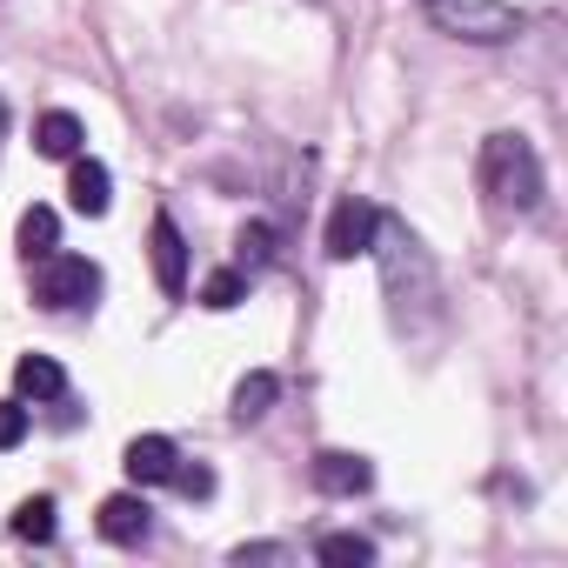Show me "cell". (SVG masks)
I'll use <instances>...</instances> for the list:
<instances>
[{
    "label": "cell",
    "instance_id": "obj_1",
    "mask_svg": "<svg viewBox=\"0 0 568 568\" xmlns=\"http://www.w3.org/2000/svg\"><path fill=\"white\" fill-rule=\"evenodd\" d=\"M375 267H382V295H388V322L395 335L422 342L442 322V267L422 247V234L402 214H375V241H368Z\"/></svg>",
    "mask_w": 568,
    "mask_h": 568
},
{
    "label": "cell",
    "instance_id": "obj_2",
    "mask_svg": "<svg viewBox=\"0 0 568 568\" xmlns=\"http://www.w3.org/2000/svg\"><path fill=\"white\" fill-rule=\"evenodd\" d=\"M481 194H488L495 214H535L541 207L548 174H541V154H535L528 134L501 128V134L481 141Z\"/></svg>",
    "mask_w": 568,
    "mask_h": 568
},
{
    "label": "cell",
    "instance_id": "obj_3",
    "mask_svg": "<svg viewBox=\"0 0 568 568\" xmlns=\"http://www.w3.org/2000/svg\"><path fill=\"white\" fill-rule=\"evenodd\" d=\"M422 14L448 41H468V48H501V41H515L528 28L521 8H508V0H422Z\"/></svg>",
    "mask_w": 568,
    "mask_h": 568
},
{
    "label": "cell",
    "instance_id": "obj_4",
    "mask_svg": "<svg viewBox=\"0 0 568 568\" xmlns=\"http://www.w3.org/2000/svg\"><path fill=\"white\" fill-rule=\"evenodd\" d=\"M34 267V302L41 308H54V315H74V308H94V295H101V261H88V254H41V261H28Z\"/></svg>",
    "mask_w": 568,
    "mask_h": 568
},
{
    "label": "cell",
    "instance_id": "obj_5",
    "mask_svg": "<svg viewBox=\"0 0 568 568\" xmlns=\"http://www.w3.org/2000/svg\"><path fill=\"white\" fill-rule=\"evenodd\" d=\"M375 201L368 194H342L335 201V214H328V234H322V247H328V261H355V254H368V241H375Z\"/></svg>",
    "mask_w": 568,
    "mask_h": 568
},
{
    "label": "cell",
    "instance_id": "obj_6",
    "mask_svg": "<svg viewBox=\"0 0 568 568\" xmlns=\"http://www.w3.org/2000/svg\"><path fill=\"white\" fill-rule=\"evenodd\" d=\"M94 528H101L114 548H141V541L154 535V508H148V495H141V488L108 495V501H101V515H94Z\"/></svg>",
    "mask_w": 568,
    "mask_h": 568
},
{
    "label": "cell",
    "instance_id": "obj_7",
    "mask_svg": "<svg viewBox=\"0 0 568 568\" xmlns=\"http://www.w3.org/2000/svg\"><path fill=\"white\" fill-rule=\"evenodd\" d=\"M148 254H154V281H161V295H168V302H181V295H187V241H181L174 214H154V227H148Z\"/></svg>",
    "mask_w": 568,
    "mask_h": 568
},
{
    "label": "cell",
    "instance_id": "obj_8",
    "mask_svg": "<svg viewBox=\"0 0 568 568\" xmlns=\"http://www.w3.org/2000/svg\"><path fill=\"white\" fill-rule=\"evenodd\" d=\"M308 475H315V488H322V495H368V488H375L368 455H348V448H322Z\"/></svg>",
    "mask_w": 568,
    "mask_h": 568
},
{
    "label": "cell",
    "instance_id": "obj_9",
    "mask_svg": "<svg viewBox=\"0 0 568 568\" xmlns=\"http://www.w3.org/2000/svg\"><path fill=\"white\" fill-rule=\"evenodd\" d=\"M68 207H74V214H88V221H101V214L114 207V174H108L101 161L74 154V168H68Z\"/></svg>",
    "mask_w": 568,
    "mask_h": 568
},
{
    "label": "cell",
    "instance_id": "obj_10",
    "mask_svg": "<svg viewBox=\"0 0 568 568\" xmlns=\"http://www.w3.org/2000/svg\"><path fill=\"white\" fill-rule=\"evenodd\" d=\"M174 462H181V448H174L168 435H134L128 455H121V468H128L134 488H161V481L174 475Z\"/></svg>",
    "mask_w": 568,
    "mask_h": 568
},
{
    "label": "cell",
    "instance_id": "obj_11",
    "mask_svg": "<svg viewBox=\"0 0 568 568\" xmlns=\"http://www.w3.org/2000/svg\"><path fill=\"white\" fill-rule=\"evenodd\" d=\"M88 148V128H81V114H68V108H48L41 121H34V154H48V161H74Z\"/></svg>",
    "mask_w": 568,
    "mask_h": 568
},
{
    "label": "cell",
    "instance_id": "obj_12",
    "mask_svg": "<svg viewBox=\"0 0 568 568\" xmlns=\"http://www.w3.org/2000/svg\"><path fill=\"white\" fill-rule=\"evenodd\" d=\"M14 388H21V402H61L68 395V368L54 355H21L14 362Z\"/></svg>",
    "mask_w": 568,
    "mask_h": 568
},
{
    "label": "cell",
    "instance_id": "obj_13",
    "mask_svg": "<svg viewBox=\"0 0 568 568\" xmlns=\"http://www.w3.org/2000/svg\"><path fill=\"white\" fill-rule=\"evenodd\" d=\"M274 402H281V375H274V368H254V375H241V388H234V422L247 428V422H261Z\"/></svg>",
    "mask_w": 568,
    "mask_h": 568
},
{
    "label": "cell",
    "instance_id": "obj_14",
    "mask_svg": "<svg viewBox=\"0 0 568 568\" xmlns=\"http://www.w3.org/2000/svg\"><path fill=\"white\" fill-rule=\"evenodd\" d=\"M14 241H21V254H28V261H41V254H54V247H61V214L34 201V207L21 214V227H14Z\"/></svg>",
    "mask_w": 568,
    "mask_h": 568
},
{
    "label": "cell",
    "instance_id": "obj_15",
    "mask_svg": "<svg viewBox=\"0 0 568 568\" xmlns=\"http://www.w3.org/2000/svg\"><path fill=\"white\" fill-rule=\"evenodd\" d=\"M274 254H281V247H274V227H267V221H247V227L234 234V267H241L247 281H254L261 267H274Z\"/></svg>",
    "mask_w": 568,
    "mask_h": 568
},
{
    "label": "cell",
    "instance_id": "obj_16",
    "mask_svg": "<svg viewBox=\"0 0 568 568\" xmlns=\"http://www.w3.org/2000/svg\"><path fill=\"white\" fill-rule=\"evenodd\" d=\"M54 515H61V508H54V495H28V501L14 508V535H21V541H34V548H48V541H54V528H61Z\"/></svg>",
    "mask_w": 568,
    "mask_h": 568
},
{
    "label": "cell",
    "instance_id": "obj_17",
    "mask_svg": "<svg viewBox=\"0 0 568 568\" xmlns=\"http://www.w3.org/2000/svg\"><path fill=\"white\" fill-rule=\"evenodd\" d=\"M241 302H247V274H241V267H214V274L201 281V308L227 315V308H241Z\"/></svg>",
    "mask_w": 568,
    "mask_h": 568
},
{
    "label": "cell",
    "instance_id": "obj_18",
    "mask_svg": "<svg viewBox=\"0 0 568 568\" xmlns=\"http://www.w3.org/2000/svg\"><path fill=\"white\" fill-rule=\"evenodd\" d=\"M315 555H322L328 568H368V561H375V541L342 528V535H322V548H315Z\"/></svg>",
    "mask_w": 568,
    "mask_h": 568
},
{
    "label": "cell",
    "instance_id": "obj_19",
    "mask_svg": "<svg viewBox=\"0 0 568 568\" xmlns=\"http://www.w3.org/2000/svg\"><path fill=\"white\" fill-rule=\"evenodd\" d=\"M168 481H174L187 501H207V495H214V468H207V462H174V475H168Z\"/></svg>",
    "mask_w": 568,
    "mask_h": 568
},
{
    "label": "cell",
    "instance_id": "obj_20",
    "mask_svg": "<svg viewBox=\"0 0 568 568\" xmlns=\"http://www.w3.org/2000/svg\"><path fill=\"white\" fill-rule=\"evenodd\" d=\"M28 428H34L28 402H0V455H8V448H21V442H28Z\"/></svg>",
    "mask_w": 568,
    "mask_h": 568
},
{
    "label": "cell",
    "instance_id": "obj_21",
    "mask_svg": "<svg viewBox=\"0 0 568 568\" xmlns=\"http://www.w3.org/2000/svg\"><path fill=\"white\" fill-rule=\"evenodd\" d=\"M234 561H241V568H247V561H288V548H281V541H241Z\"/></svg>",
    "mask_w": 568,
    "mask_h": 568
},
{
    "label": "cell",
    "instance_id": "obj_22",
    "mask_svg": "<svg viewBox=\"0 0 568 568\" xmlns=\"http://www.w3.org/2000/svg\"><path fill=\"white\" fill-rule=\"evenodd\" d=\"M0 121H8V108H0Z\"/></svg>",
    "mask_w": 568,
    "mask_h": 568
},
{
    "label": "cell",
    "instance_id": "obj_23",
    "mask_svg": "<svg viewBox=\"0 0 568 568\" xmlns=\"http://www.w3.org/2000/svg\"><path fill=\"white\" fill-rule=\"evenodd\" d=\"M315 8H322V0H315Z\"/></svg>",
    "mask_w": 568,
    "mask_h": 568
}]
</instances>
